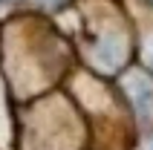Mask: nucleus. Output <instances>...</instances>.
<instances>
[{
  "label": "nucleus",
  "mask_w": 153,
  "mask_h": 150,
  "mask_svg": "<svg viewBox=\"0 0 153 150\" xmlns=\"http://www.w3.org/2000/svg\"><path fill=\"white\" fill-rule=\"evenodd\" d=\"M136 104L142 107V113H150L153 110V90L142 87V92H136Z\"/></svg>",
  "instance_id": "obj_1"
},
{
  "label": "nucleus",
  "mask_w": 153,
  "mask_h": 150,
  "mask_svg": "<svg viewBox=\"0 0 153 150\" xmlns=\"http://www.w3.org/2000/svg\"><path fill=\"white\" fill-rule=\"evenodd\" d=\"M150 64H153V46H150Z\"/></svg>",
  "instance_id": "obj_2"
}]
</instances>
